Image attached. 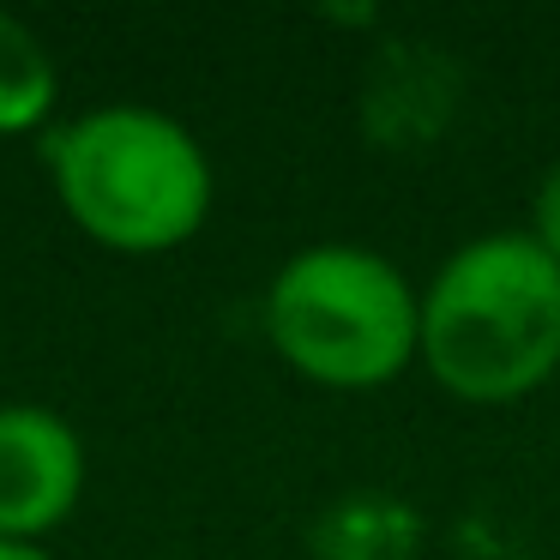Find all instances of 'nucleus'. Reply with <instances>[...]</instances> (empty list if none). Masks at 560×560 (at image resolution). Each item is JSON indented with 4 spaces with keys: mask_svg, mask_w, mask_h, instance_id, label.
<instances>
[{
    "mask_svg": "<svg viewBox=\"0 0 560 560\" xmlns=\"http://www.w3.org/2000/svg\"><path fill=\"white\" fill-rule=\"evenodd\" d=\"M85 500V440L49 404H0V542H43Z\"/></svg>",
    "mask_w": 560,
    "mask_h": 560,
    "instance_id": "20e7f679",
    "label": "nucleus"
},
{
    "mask_svg": "<svg viewBox=\"0 0 560 560\" xmlns=\"http://www.w3.org/2000/svg\"><path fill=\"white\" fill-rule=\"evenodd\" d=\"M61 211L127 259L175 254L211 218L218 175L194 127L151 103H97L43 139Z\"/></svg>",
    "mask_w": 560,
    "mask_h": 560,
    "instance_id": "f03ea898",
    "label": "nucleus"
},
{
    "mask_svg": "<svg viewBox=\"0 0 560 560\" xmlns=\"http://www.w3.org/2000/svg\"><path fill=\"white\" fill-rule=\"evenodd\" d=\"M422 368L458 404H518L560 374V259L530 230L470 235L422 283Z\"/></svg>",
    "mask_w": 560,
    "mask_h": 560,
    "instance_id": "f257e3e1",
    "label": "nucleus"
},
{
    "mask_svg": "<svg viewBox=\"0 0 560 560\" xmlns=\"http://www.w3.org/2000/svg\"><path fill=\"white\" fill-rule=\"evenodd\" d=\"M61 97V67L25 19L0 13V133H37Z\"/></svg>",
    "mask_w": 560,
    "mask_h": 560,
    "instance_id": "39448f33",
    "label": "nucleus"
},
{
    "mask_svg": "<svg viewBox=\"0 0 560 560\" xmlns=\"http://www.w3.org/2000/svg\"><path fill=\"white\" fill-rule=\"evenodd\" d=\"M266 338L326 392H380L422 362V290L362 242H314L266 283Z\"/></svg>",
    "mask_w": 560,
    "mask_h": 560,
    "instance_id": "7ed1b4c3",
    "label": "nucleus"
},
{
    "mask_svg": "<svg viewBox=\"0 0 560 560\" xmlns=\"http://www.w3.org/2000/svg\"><path fill=\"white\" fill-rule=\"evenodd\" d=\"M524 230H530V242L542 247L548 259H560V163L542 175V182H536V194H530V223H524Z\"/></svg>",
    "mask_w": 560,
    "mask_h": 560,
    "instance_id": "423d86ee",
    "label": "nucleus"
},
{
    "mask_svg": "<svg viewBox=\"0 0 560 560\" xmlns=\"http://www.w3.org/2000/svg\"><path fill=\"white\" fill-rule=\"evenodd\" d=\"M0 560H55L43 542H0Z\"/></svg>",
    "mask_w": 560,
    "mask_h": 560,
    "instance_id": "0eeeda50",
    "label": "nucleus"
}]
</instances>
